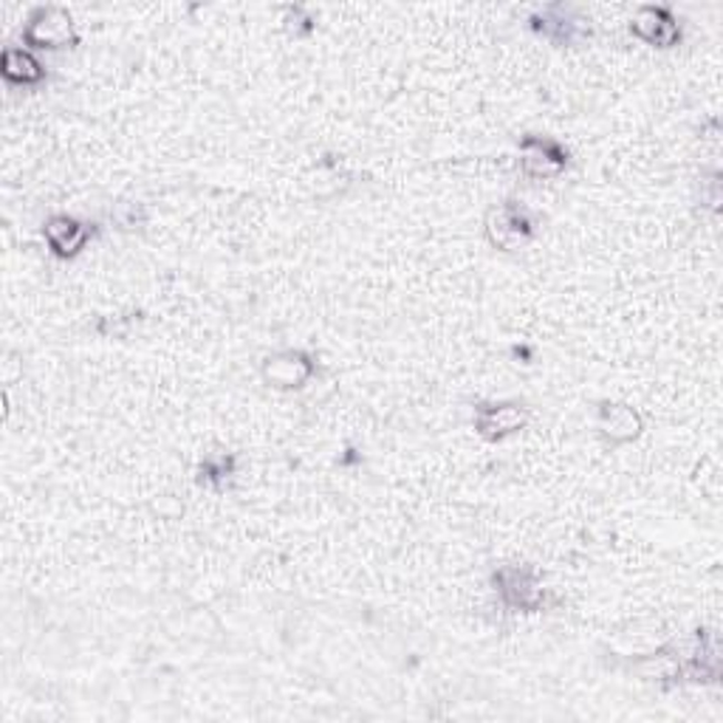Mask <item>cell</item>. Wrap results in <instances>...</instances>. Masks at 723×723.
<instances>
[{
	"mask_svg": "<svg viewBox=\"0 0 723 723\" xmlns=\"http://www.w3.org/2000/svg\"><path fill=\"white\" fill-rule=\"evenodd\" d=\"M600 433L605 435L611 444H627L642 433V415L627 404L605 402L600 408V419H596Z\"/></svg>",
	"mask_w": 723,
	"mask_h": 723,
	"instance_id": "8",
	"label": "cell"
},
{
	"mask_svg": "<svg viewBox=\"0 0 723 723\" xmlns=\"http://www.w3.org/2000/svg\"><path fill=\"white\" fill-rule=\"evenodd\" d=\"M26 49H69L77 43L74 18L60 7H40L23 26Z\"/></svg>",
	"mask_w": 723,
	"mask_h": 723,
	"instance_id": "1",
	"label": "cell"
},
{
	"mask_svg": "<svg viewBox=\"0 0 723 723\" xmlns=\"http://www.w3.org/2000/svg\"><path fill=\"white\" fill-rule=\"evenodd\" d=\"M314 373V362L303 351H280L263 362V379L278 390H298Z\"/></svg>",
	"mask_w": 723,
	"mask_h": 723,
	"instance_id": "3",
	"label": "cell"
},
{
	"mask_svg": "<svg viewBox=\"0 0 723 723\" xmlns=\"http://www.w3.org/2000/svg\"><path fill=\"white\" fill-rule=\"evenodd\" d=\"M498 591H501L503 602L512 607L534 611V607L543 605V588H540L538 576L525 569H501L498 571Z\"/></svg>",
	"mask_w": 723,
	"mask_h": 723,
	"instance_id": "7",
	"label": "cell"
},
{
	"mask_svg": "<svg viewBox=\"0 0 723 723\" xmlns=\"http://www.w3.org/2000/svg\"><path fill=\"white\" fill-rule=\"evenodd\" d=\"M43 238L57 258H74L91 241V227L71 215H54L46 221Z\"/></svg>",
	"mask_w": 723,
	"mask_h": 723,
	"instance_id": "6",
	"label": "cell"
},
{
	"mask_svg": "<svg viewBox=\"0 0 723 723\" xmlns=\"http://www.w3.org/2000/svg\"><path fill=\"white\" fill-rule=\"evenodd\" d=\"M565 150L554 142V139L543 137H525L520 142V164H523L525 175L534 179H554L565 170Z\"/></svg>",
	"mask_w": 723,
	"mask_h": 723,
	"instance_id": "2",
	"label": "cell"
},
{
	"mask_svg": "<svg viewBox=\"0 0 723 723\" xmlns=\"http://www.w3.org/2000/svg\"><path fill=\"white\" fill-rule=\"evenodd\" d=\"M0 74L7 77V82H12V86H38L46 77V69L43 62L31 54V49L7 46L0 54Z\"/></svg>",
	"mask_w": 723,
	"mask_h": 723,
	"instance_id": "10",
	"label": "cell"
},
{
	"mask_svg": "<svg viewBox=\"0 0 723 723\" xmlns=\"http://www.w3.org/2000/svg\"><path fill=\"white\" fill-rule=\"evenodd\" d=\"M529 421V413L520 404H483L475 413V430L489 441H503L506 435L520 433Z\"/></svg>",
	"mask_w": 723,
	"mask_h": 723,
	"instance_id": "4",
	"label": "cell"
},
{
	"mask_svg": "<svg viewBox=\"0 0 723 723\" xmlns=\"http://www.w3.org/2000/svg\"><path fill=\"white\" fill-rule=\"evenodd\" d=\"M486 232L489 241L495 243L498 249H514L532 235V221H529V215H525L523 210H518V207L503 204L489 212Z\"/></svg>",
	"mask_w": 723,
	"mask_h": 723,
	"instance_id": "5",
	"label": "cell"
},
{
	"mask_svg": "<svg viewBox=\"0 0 723 723\" xmlns=\"http://www.w3.org/2000/svg\"><path fill=\"white\" fill-rule=\"evenodd\" d=\"M633 34L642 40H647V43L653 46H662V49H667V46H673L675 40H679V26H675V20L670 18L667 9L662 7H642L636 12V18H633L631 23Z\"/></svg>",
	"mask_w": 723,
	"mask_h": 723,
	"instance_id": "9",
	"label": "cell"
}]
</instances>
